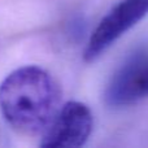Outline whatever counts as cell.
<instances>
[{
    "label": "cell",
    "mask_w": 148,
    "mask_h": 148,
    "mask_svg": "<svg viewBox=\"0 0 148 148\" xmlns=\"http://www.w3.org/2000/svg\"><path fill=\"white\" fill-rule=\"evenodd\" d=\"M61 90L39 66L14 70L0 84V109L18 131L36 135L47 130L60 109Z\"/></svg>",
    "instance_id": "6da1fadb"
},
{
    "label": "cell",
    "mask_w": 148,
    "mask_h": 148,
    "mask_svg": "<svg viewBox=\"0 0 148 148\" xmlns=\"http://www.w3.org/2000/svg\"><path fill=\"white\" fill-rule=\"evenodd\" d=\"M147 13L148 0L120 1L95 27L84 49V60L94 61Z\"/></svg>",
    "instance_id": "7a4b0ae2"
},
{
    "label": "cell",
    "mask_w": 148,
    "mask_h": 148,
    "mask_svg": "<svg viewBox=\"0 0 148 148\" xmlns=\"http://www.w3.org/2000/svg\"><path fill=\"white\" fill-rule=\"evenodd\" d=\"M94 127L90 108L79 101H69L59 109L56 117L43 133L42 147H81Z\"/></svg>",
    "instance_id": "3957f363"
},
{
    "label": "cell",
    "mask_w": 148,
    "mask_h": 148,
    "mask_svg": "<svg viewBox=\"0 0 148 148\" xmlns=\"http://www.w3.org/2000/svg\"><path fill=\"white\" fill-rule=\"evenodd\" d=\"M148 96V52L140 51L126 60L112 77L105 91L110 107H126Z\"/></svg>",
    "instance_id": "277c9868"
}]
</instances>
